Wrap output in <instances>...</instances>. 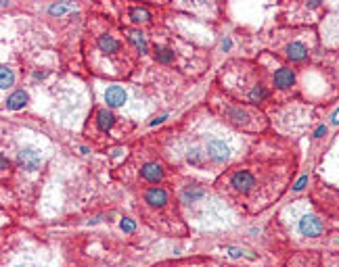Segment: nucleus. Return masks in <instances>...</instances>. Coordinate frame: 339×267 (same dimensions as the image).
Here are the masks:
<instances>
[{
    "instance_id": "nucleus-5",
    "label": "nucleus",
    "mask_w": 339,
    "mask_h": 267,
    "mask_svg": "<svg viewBox=\"0 0 339 267\" xmlns=\"http://www.w3.org/2000/svg\"><path fill=\"white\" fill-rule=\"evenodd\" d=\"M295 84V73L291 71V69H279L277 73H274V86L281 90H285V88H291V86Z\"/></svg>"
},
{
    "instance_id": "nucleus-27",
    "label": "nucleus",
    "mask_w": 339,
    "mask_h": 267,
    "mask_svg": "<svg viewBox=\"0 0 339 267\" xmlns=\"http://www.w3.org/2000/svg\"><path fill=\"white\" fill-rule=\"evenodd\" d=\"M228 48H231V40H224L222 42V50H228Z\"/></svg>"
},
{
    "instance_id": "nucleus-2",
    "label": "nucleus",
    "mask_w": 339,
    "mask_h": 267,
    "mask_svg": "<svg viewBox=\"0 0 339 267\" xmlns=\"http://www.w3.org/2000/svg\"><path fill=\"white\" fill-rule=\"evenodd\" d=\"M299 232L304 234V236H318V234L322 232V223L320 219H316L314 215H306L299 219Z\"/></svg>"
},
{
    "instance_id": "nucleus-19",
    "label": "nucleus",
    "mask_w": 339,
    "mask_h": 267,
    "mask_svg": "<svg viewBox=\"0 0 339 267\" xmlns=\"http://www.w3.org/2000/svg\"><path fill=\"white\" fill-rule=\"evenodd\" d=\"M74 6L72 4H63V6H51V15H61V13H65V11H72Z\"/></svg>"
},
{
    "instance_id": "nucleus-21",
    "label": "nucleus",
    "mask_w": 339,
    "mask_h": 267,
    "mask_svg": "<svg viewBox=\"0 0 339 267\" xmlns=\"http://www.w3.org/2000/svg\"><path fill=\"white\" fill-rule=\"evenodd\" d=\"M188 161H191L193 165H199V163H201L199 153H197V151H191V153H188Z\"/></svg>"
},
{
    "instance_id": "nucleus-6",
    "label": "nucleus",
    "mask_w": 339,
    "mask_h": 267,
    "mask_svg": "<svg viewBox=\"0 0 339 267\" xmlns=\"http://www.w3.org/2000/svg\"><path fill=\"white\" fill-rule=\"evenodd\" d=\"M231 184L236 188L239 192H247L251 186H254V176L247 174V171H236V174L233 176Z\"/></svg>"
},
{
    "instance_id": "nucleus-18",
    "label": "nucleus",
    "mask_w": 339,
    "mask_h": 267,
    "mask_svg": "<svg viewBox=\"0 0 339 267\" xmlns=\"http://www.w3.org/2000/svg\"><path fill=\"white\" fill-rule=\"evenodd\" d=\"M249 98L251 100H262V98H266V90L262 88V86H258V88H254L249 92Z\"/></svg>"
},
{
    "instance_id": "nucleus-25",
    "label": "nucleus",
    "mask_w": 339,
    "mask_h": 267,
    "mask_svg": "<svg viewBox=\"0 0 339 267\" xmlns=\"http://www.w3.org/2000/svg\"><path fill=\"white\" fill-rule=\"evenodd\" d=\"M322 134H327V128H325V125H320V128L316 130V138H320Z\"/></svg>"
},
{
    "instance_id": "nucleus-28",
    "label": "nucleus",
    "mask_w": 339,
    "mask_h": 267,
    "mask_svg": "<svg viewBox=\"0 0 339 267\" xmlns=\"http://www.w3.org/2000/svg\"><path fill=\"white\" fill-rule=\"evenodd\" d=\"M9 167V161H6V156H2V169Z\"/></svg>"
},
{
    "instance_id": "nucleus-26",
    "label": "nucleus",
    "mask_w": 339,
    "mask_h": 267,
    "mask_svg": "<svg viewBox=\"0 0 339 267\" xmlns=\"http://www.w3.org/2000/svg\"><path fill=\"white\" fill-rule=\"evenodd\" d=\"M331 121H333V123H339V109L333 113V119H331Z\"/></svg>"
},
{
    "instance_id": "nucleus-16",
    "label": "nucleus",
    "mask_w": 339,
    "mask_h": 267,
    "mask_svg": "<svg viewBox=\"0 0 339 267\" xmlns=\"http://www.w3.org/2000/svg\"><path fill=\"white\" fill-rule=\"evenodd\" d=\"M155 57H157V61H161V63H170L172 59H174V52H172L170 48H157Z\"/></svg>"
},
{
    "instance_id": "nucleus-1",
    "label": "nucleus",
    "mask_w": 339,
    "mask_h": 267,
    "mask_svg": "<svg viewBox=\"0 0 339 267\" xmlns=\"http://www.w3.org/2000/svg\"><path fill=\"white\" fill-rule=\"evenodd\" d=\"M17 161H19V165L23 169L34 171L38 165H40L42 156H40V153H38L36 148H23V151H19V155H17Z\"/></svg>"
},
{
    "instance_id": "nucleus-11",
    "label": "nucleus",
    "mask_w": 339,
    "mask_h": 267,
    "mask_svg": "<svg viewBox=\"0 0 339 267\" xmlns=\"http://www.w3.org/2000/svg\"><path fill=\"white\" fill-rule=\"evenodd\" d=\"M26 103H27V94L23 92V90H19V92H15V94H11V96H9V100H6V107L13 109V111H17V109H21Z\"/></svg>"
},
{
    "instance_id": "nucleus-3",
    "label": "nucleus",
    "mask_w": 339,
    "mask_h": 267,
    "mask_svg": "<svg viewBox=\"0 0 339 267\" xmlns=\"http://www.w3.org/2000/svg\"><path fill=\"white\" fill-rule=\"evenodd\" d=\"M228 155H231V148H228L224 142H220V140H211V142L208 144V156L209 159L222 163V161L228 159Z\"/></svg>"
},
{
    "instance_id": "nucleus-23",
    "label": "nucleus",
    "mask_w": 339,
    "mask_h": 267,
    "mask_svg": "<svg viewBox=\"0 0 339 267\" xmlns=\"http://www.w3.org/2000/svg\"><path fill=\"white\" fill-rule=\"evenodd\" d=\"M306 182H308V176H304V178H299V182H297V184H295L293 188H295V190H302V188L306 186Z\"/></svg>"
},
{
    "instance_id": "nucleus-13",
    "label": "nucleus",
    "mask_w": 339,
    "mask_h": 267,
    "mask_svg": "<svg viewBox=\"0 0 339 267\" xmlns=\"http://www.w3.org/2000/svg\"><path fill=\"white\" fill-rule=\"evenodd\" d=\"M128 38H130V42L136 46V48L140 50V52H147V40H145V36L140 34V31H136V29H130L128 31Z\"/></svg>"
},
{
    "instance_id": "nucleus-29",
    "label": "nucleus",
    "mask_w": 339,
    "mask_h": 267,
    "mask_svg": "<svg viewBox=\"0 0 339 267\" xmlns=\"http://www.w3.org/2000/svg\"><path fill=\"white\" fill-rule=\"evenodd\" d=\"M17 267H21V265H17Z\"/></svg>"
},
{
    "instance_id": "nucleus-8",
    "label": "nucleus",
    "mask_w": 339,
    "mask_h": 267,
    "mask_svg": "<svg viewBox=\"0 0 339 267\" xmlns=\"http://www.w3.org/2000/svg\"><path fill=\"white\" fill-rule=\"evenodd\" d=\"M140 174H143L145 179H149V182H159L161 176H163V171L161 167L157 163H147L143 169H140Z\"/></svg>"
},
{
    "instance_id": "nucleus-10",
    "label": "nucleus",
    "mask_w": 339,
    "mask_h": 267,
    "mask_svg": "<svg viewBox=\"0 0 339 267\" xmlns=\"http://www.w3.org/2000/svg\"><path fill=\"white\" fill-rule=\"evenodd\" d=\"M99 46H101V50H103L105 54H113V52L120 50V44H117V40H115V38H111V36H101Z\"/></svg>"
},
{
    "instance_id": "nucleus-22",
    "label": "nucleus",
    "mask_w": 339,
    "mask_h": 267,
    "mask_svg": "<svg viewBox=\"0 0 339 267\" xmlns=\"http://www.w3.org/2000/svg\"><path fill=\"white\" fill-rule=\"evenodd\" d=\"M122 230H126V232H132V230H134V223L130 222V219H124V222H122Z\"/></svg>"
},
{
    "instance_id": "nucleus-4",
    "label": "nucleus",
    "mask_w": 339,
    "mask_h": 267,
    "mask_svg": "<svg viewBox=\"0 0 339 267\" xmlns=\"http://www.w3.org/2000/svg\"><path fill=\"white\" fill-rule=\"evenodd\" d=\"M126 90L124 88H120V86H111V88H107V92H105V103L109 105V107H122L124 103H126Z\"/></svg>"
},
{
    "instance_id": "nucleus-15",
    "label": "nucleus",
    "mask_w": 339,
    "mask_h": 267,
    "mask_svg": "<svg viewBox=\"0 0 339 267\" xmlns=\"http://www.w3.org/2000/svg\"><path fill=\"white\" fill-rule=\"evenodd\" d=\"M13 80H15V75L9 67H2V71H0V86L6 90V88H11L13 86Z\"/></svg>"
},
{
    "instance_id": "nucleus-7",
    "label": "nucleus",
    "mask_w": 339,
    "mask_h": 267,
    "mask_svg": "<svg viewBox=\"0 0 339 267\" xmlns=\"http://www.w3.org/2000/svg\"><path fill=\"white\" fill-rule=\"evenodd\" d=\"M145 200L151 207H163L165 200H168V194H165V190H161V188H151V190H147Z\"/></svg>"
},
{
    "instance_id": "nucleus-12",
    "label": "nucleus",
    "mask_w": 339,
    "mask_h": 267,
    "mask_svg": "<svg viewBox=\"0 0 339 267\" xmlns=\"http://www.w3.org/2000/svg\"><path fill=\"white\" fill-rule=\"evenodd\" d=\"M287 57L291 61H302L306 57V48H304V44H299V42H293V44H289L287 46Z\"/></svg>"
},
{
    "instance_id": "nucleus-9",
    "label": "nucleus",
    "mask_w": 339,
    "mask_h": 267,
    "mask_svg": "<svg viewBox=\"0 0 339 267\" xmlns=\"http://www.w3.org/2000/svg\"><path fill=\"white\" fill-rule=\"evenodd\" d=\"M97 125L103 132L111 130V125H113V115H111V111H107V109H101V111L97 113Z\"/></svg>"
},
{
    "instance_id": "nucleus-14",
    "label": "nucleus",
    "mask_w": 339,
    "mask_h": 267,
    "mask_svg": "<svg viewBox=\"0 0 339 267\" xmlns=\"http://www.w3.org/2000/svg\"><path fill=\"white\" fill-rule=\"evenodd\" d=\"M201 196H203V190H201V188H197V186L186 188V190L183 192L184 202H193V200H197V199H201Z\"/></svg>"
},
{
    "instance_id": "nucleus-20",
    "label": "nucleus",
    "mask_w": 339,
    "mask_h": 267,
    "mask_svg": "<svg viewBox=\"0 0 339 267\" xmlns=\"http://www.w3.org/2000/svg\"><path fill=\"white\" fill-rule=\"evenodd\" d=\"M231 115L235 117V121H245V119H247V113H245V111H239V109L231 111Z\"/></svg>"
},
{
    "instance_id": "nucleus-17",
    "label": "nucleus",
    "mask_w": 339,
    "mask_h": 267,
    "mask_svg": "<svg viewBox=\"0 0 339 267\" xmlns=\"http://www.w3.org/2000/svg\"><path fill=\"white\" fill-rule=\"evenodd\" d=\"M130 17L134 19V21H147L151 15H149V11L147 9H132L130 11Z\"/></svg>"
},
{
    "instance_id": "nucleus-24",
    "label": "nucleus",
    "mask_w": 339,
    "mask_h": 267,
    "mask_svg": "<svg viewBox=\"0 0 339 267\" xmlns=\"http://www.w3.org/2000/svg\"><path fill=\"white\" fill-rule=\"evenodd\" d=\"M228 255H231V257H243L245 253H243V250H239V248H228Z\"/></svg>"
}]
</instances>
